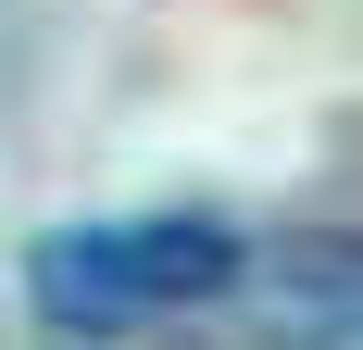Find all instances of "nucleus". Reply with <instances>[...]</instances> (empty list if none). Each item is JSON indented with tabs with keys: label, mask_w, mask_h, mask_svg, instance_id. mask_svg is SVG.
I'll return each instance as SVG.
<instances>
[{
	"label": "nucleus",
	"mask_w": 363,
	"mask_h": 350,
	"mask_svg": "<svg viewBox=\"0 0 363 350\" xmlns=\"http://www.w3.org/2000/svg\"><path fill=\"white\" fill-rule=\"evenodd\" d=\"M238 276H251V238L225 213H113V225H50L26 250V313L50 338H125L225 300Z\"/></svg>",
	"instance_id": "obj_1"
},
{
	"label": "nucleus",
	"mask_w": 363,
	"mask_h": 350,
	"mask_svg": "<svg viewBox=\"0 0 363 350\" xmlns=\"http://www.w3.org/2000/svg\"><path fill=\"white\" fill-rule=\"evenodd\" d=\"M263 350H351V250L338 238H276V263H263Z\"/></svg>",
	"instance_id": "obj_2"
}]
</instances>
